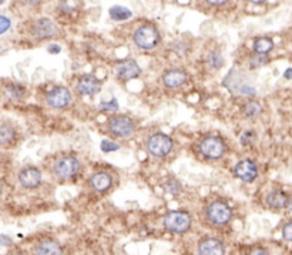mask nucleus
Instances as JSON below:
<instances>
[{
    "mask_svg": "<svg viewBox=\"0 0 292 255\" xmlns=\"http://www.w3.org/2000/svg\"><path fill=\"white\" fill-rule=\"evenodd\" d=\"M7 93L13 98H20L25 94V90L22 88V85H7Z\"/></svg>",
    "mask_w": 292,
    "mask_h": 255,
    "instance_id": "obj_26",
    "label": "nucleus"
},
{
    "mask_svg": "<svg viewBox=\"0 0 292 255\" xmlns=\"http://www.w3.org/2000/svg\"><path fill=\"white\" fill-rule=\"evenodd\" d=\"M110 17L116 22H122V20H127L131 17V10L123 6H113L110 9Z\"/></svg>",
    "mask_w": 292,
    "mask_h": 255,
    "instance_id": "obj_20",
    "label": "nucleus"
},
{
    "mask_svg": "<svg viewBox=\"0 0 292 255\" xmlns=\"http://www.w3.org/2000/svg\"><path fill=\"white\" fill-rule=\"evenodd\" d=\"M80 170V163L77 161V158L74 157H61L56 161L54 164V172L57 177H60L63 180L66 178H72Z\"/></svg>",
    "mask_w": 292,
    "mask_h": 255,
    "instance_id": "obj_6",
    "label": "nucleus"
},
{
    "mask_svg": "<svg viewBox=\"0 0 292 255\" xmlns=\"http://www.w3.org/2000/svg\"><path fill=\"white\" fill-rule=\"evenodd\" d=\"M269 59H268L267 56H262V54H254L252 57H251V67H261V66H264V64H267Z\"/></svg>",
    "mask_w": 292,
    "mask_h": 255,
    "instance_id": "obj_24",
    "label": "nucleus"
},
{
    "mask_svg": "<svg viewBox=\"0 0 292 255\" xmlns=\"http://www.w3.org/2000/svg\"><path fill=\"white\" fill-rule=\"evenodd\" d=\"M200 255H225V247L217 238H206L198 244Z\"/></svg>",
    "mask_w": 292,
    "mask_h": 255,
    "instance_id": "obj_10",
    "label": "nucleus"
},
{
    "mask_svg": "<svg viewBox=\"0 0 292 255\" xmlns=\"http://www.w3.org/2000/svg\"><path fill=\"white\" fill-rule=\"evenodd\" d=\"M164 227L171 232L183 234L191 227V217L184 211H170L164 217Z\"/></svg>",
    "mask_w": 292,
    "mask_h": 255,
    "instance_id": "obj_2",
    "label": "nucleus"
},
{
    "mask_svg": "<svg viewBox=\"0 0 292 255\" xmlns=\"http://www.w3.org/2000/svg\"><path fill=\"white\" fill-rule=\"evenodd\" d=\"M208 3H209L211 6H224L227 1H208Z\"/></svg>",
    "mask_w": 292,
    "mask_h": 255,
    "instance_id": "obj_37",
    "label": "nucleus"
},
{
    "mask_svg": "<svg viewBox=\"0 0 292 255\" xmlns=\"http://www.w3.org/2000/svg\"><path fill=\"white\" fill-rule=\"evenodd\" d=\"M100 110H103V111H116V110H119V103H117L116 98H111L110 101H103V103H100Z\"/></svg>",
    "mask_w": 292,
    "mask_h": 255,
    "instance_id": "obj_25",
    "label": "nucleus"
},
{
    "mask_svg": "<svg viewBox=\"0 0 292 255\" xmlns=\"http://www.w3.org/2000/svg\"><path fill=\"white\" fill-rule=\"evenodd\" d=\"M109 128L114 135L123 137V138L130 137L134 133L133 122L128 117H124V116H119V117L111 119L109 123Z\"/></svg>",
    "mask_w": 292,
    "mask_h": 255,
    "instance_id": "obj_7",
    "label": "nucleus"
},
{
    "mask_svg": "<svg viewBox=\"0 0 292 255\" xmlns=\"http://www.w3.org/2000/svg\"><path fill=\"white\" fill-rule=\"evenodd\" d=\"M287 207H288V210L292 212V197L291 198H288V203H287Z\"/></svg>",
    "mask_w": 292,
    "mask_h": 255,
    "instance_id": "obj_38",
    "label": "nucleus"
},
{
    "mask_svg": "<svg viewBox=\"0 0 292 255\" xmlns=\"http://www.w3.org/2000/svg\"><path fill=\"white\" fill-rule=\"evenodd\" d=\"M10 26H12L10 19H9V17H6V16H1V14H0V35L6 33V32L10 29Z\"/></svg>",
    "mask_w": 292,
    "mask_h": 255,
    "instance_id": "obj_28",
    "label": "nucleus"
},
{
    "mask_svg": "<svg viewBox=\"0 0 292 255\" xmlns=\"http://www.w3.org/2000/svg\"><path fill=\"white\" fill-rule=\"evenodd\" d=\"M1 3H3V1H0V4H1Z\"/></svg>",
    "mask_w": 292,
    "mask_h": 255,
    "instance_id": "obj_41",
    "label": "nucleus"
},
{
    "mask_svg": "<svg viewBox=\"0 0 292 255\" xmlns=\"http://www.w3.org/2000/svg\"><path fill=\"white\" fill-rule=\"evenodd\" d=\"M187 80V74L184 73L183 70H178V69H172V70H168L164 73V85L170 88H175V87H180L183 85Z\"/></svg>",
    "mask_w": 292,
    "mask_h": 255,
    "instance_id": "obj_15",
    "label": "nucleus"
},
{
    "mask_svg": "<svg viewBox=\"0 0 292 255\" xmlns=\"http://www.w3.org/2000/svg\"><path fill=\"white\" fill-rule=\"evenodd\" d=\"M252 49L255 51V54L267 56V53H269L271 50L274 49V42L269 37H258L254 40Z\"/></svg>",
    "mask_w": 292,
    "mask_h": 255,
    "instance_id": "obj_19",
    "label": "nucleus"
},
{
    "mask_svg": "<svg viewBox=\"0 0 292 255\" xmlns=\"http://www.w3.org/2000/svg\"><path fill=\"white\" fill-rule=\"evenodd\" d=\"M35 35H36L39 39H46V37L54 36L57 33V26L54 25L50 19H39L35 25Z\"/></svg>",
    "mask_w": 292,
    "mask_h": 255,
    "instance_id": "obj_13",
    "label": "nucleus"
},
{
    "mask_svg": "<svg viewBox=\"0 0 292 255\" xmlns=\"http://www.w3.org/2000/svg\"><path fill=\"white\" fill-rule=\"evenodd\" d=\"M208 64H211L212 67L215 69H219L222 64H224V57L219 51H212L209 56H208Z\"/></svg>",
    "mask_w": 292,
    "mask_h": 255,
    "instance_id": "obj_23",
    "label": "nucleus"
},
{
    "mask_svg": "<svg viewBox=\"0 0 292 255\" xmlns=\"http://www.w3.org/2000/svg\"><path fill=\"white\" fill-rule=\"evenodd\" d=\"M147 148L153 156L164 157L170 153L171 148H172V140H171V137L166 135V134L157 133L148 138Z\"/></svg>",
    "mask_w": 292,
    "mask_h": 255,
    "instance_id": "obj_5",
    "label": "nucleus"
},
{
    "mask_svg": "<svg viewBox=\"0 0 292 255\" xmlns=\"http://www.w3.org/2000/svg\"><path fill=\"white\" fill-rule=\"evenodd\" d=\"M255 133L254 131H245L243 134V137H241V143H243L244 146H247V144H251L254 140H255Z\"/></svg>",
    "mask_w": 292,
    "mask_h": 255,
    "instance_id": "obj_30",
    "label": "nucleus"
},
{
    "mask_svg": "<svg viewBox=\"0 0 292 255\" xmlns=\"http://www.w3.org/2000/svg\"><path fill=\"white\" fill-rule=\"evenodd\" d=\"M244 114L247 117H251V119L258 117L261 114V106H259V103H256V101H248L244 106Z\"/></svg>",
    "mask_w": 292,
    "mask_h": 255,
    "instance_id": "obj_22",
    "label": "nucleus"
},
{
    "mask_svg": "<svg viewBox=\"0 0 292 255\" xmlns=\"http://www.w3.org/2000/svg\"><path fill=\"white\" fill-rule=\"evenodd\" d=\"M284 77H285L287 80H291V79H292V69H291V67L285 70V73H284Z\"/></svg>",
    "mask_w": 292,
    "mask_h": 255,
    "instance_id": "obj_36",
    "label": "nucleus"
},
{
    "mask_svg": "<svg viewBox=\"0 0 292 255\" xmlns=\"http://www.w3.org/2000/svg\"><path fill=\"white\" fill-rule=\"evenodd\" d=\"M10 244H12V240H10L7 235L0 234V245H1V247H9Z\"/></svg>",
    "mask_w": 292,
    "mask_h": 255,
    "instance_id": "obj_33",
    "label": "nucleus"
},
{
    "mask_svg": "<svg viewBox=\"0 0 292 255\" xmlns=\"http://www.w3.org/2000/svg\"><path fill=\"white\" fill-rule=\"evenodd\" d=\"M282 237H284V240L291 241L292 243V221L287 222V224L284 225V228H282Z\"/></svg>",
    "mask_w": 292,
    "mask_h": 255,
    "instance_id": "obj_29",
    "label": "nucleus"
},
{
    "mask_svg": "<svg viewBox=\"0 0 292 255\" xmlns=\"http://www.w3.org/2000/svg\"><path fill=\"white\" fill-rule=\"evenodd\" d=\"M248 255H269V254H268V251L265 250V248L256 247V248H252V250L250 251V254Z\"/></svg>",
    "mask_w": 292,
    "mask_h": 255,
    "instance_id": "obj_32",
    "label": "nucleus"
},
{
    "mask_svg": "<svg viewBox=\"0 0 292 255\" xmlns=\"http://www.w3.org/2000/svg\"><path fill=\"white\" fill-rule=\"evenodd\" d=\"M111 182H113L111 175L107 174V172H104V171L96 172V174L91 177V185H93V188L97 190V191H106V190H109L110 187H111Z\"/></svg>",
    "mask_w": 292,
    "mask_h": 255,
    "instance_id": "obj_17",
    "label": "nucleus"
},
{
    "mask_svg": "<svg viewBox=\"0 0 292 255\" xmlns=\"http://www.w3.org/2000/svg\"><path fill=\"white\" fill-rule=\"evenodd\" d=\"M14 255H25V254H23V253H16Z\"/></svg>",
    "mask_w": 292,
    "mask_h": 255,
    "instance_id": "obj_40",
    "label": "nucleus"
},
{
    "mask_svg": "<svg viewBox=\"0 0 292 255\" xmlns=\"http://www.w3.org/2000/svg\"><path fill=\"white\" fill-rule=\"evenodd\" d=\"M225 150H227L225 141L217 135H208L206 138H203L200 143V151L203 153V156L211 160L222 157Z\"/></svg>",
    "mask_w": 292,
    "mask_h": 255,
    "instance_id": "obj_4",
    "label": "nucleus"
},
{
    "mask_svg": "<svg viewBox=\"0 0 292 255\" xmlns=\"http://www.w3.org/2000/svg\"><path fill=\"white\" fill-rule=\"evenodd\" d=\"M47 50H49V53L57 54V53H60L61 51V47L59 46V44H50L49 47H47Z\"/></svg>",
    "mask_w": 292,
    "mask_h": 255,
    "instance_id": "obj_35",
    "label": "nucleus"
},
{
    "mask_svg": "<svg viewBox=\"0 0 292 255\" xmlns=\"http://www.w3.org/2000/svg\"><path fill=\"white\" fill-rule=\"evenodd\" d=\"M287 203H288V195L284 191L277 190V191H272L267 195L268 207H271L274 210H281V208L287 207Z\"/></svg>",
    "mask_w": 292,
    "mask_h": 255,
    "instance_id": "obj_18",
    "label": "nucleus"
},
{
    "mask_svg": "<svg viewBox=\"0 0 292 255\" xmlns=\"http://www.w3.org/2000/svg\"><path fill=\"white\" fill-rule=\"evenodd\" d=\"M14 137H16V131L13 127L7 126V124L0 126V146H7V144L13 143Z\"/></svg>",
    "mask_w": 292,
    "mask_h": 255,
    "instance_id": "obj_21",
    "label": "nucleus"
},
{
    "mask_svg": "<svg viewBox=\"0 0 292 255\" xmlns=\"http://www.w3.org/2000/svg\"><path fill=\"white\" fill-rule=\"evenodd\" d=\"M141 73L140 66L137 64V61L134 60H124L117 66V76L122 80H131L138 77Z\"/></svg>",
    "mask_w": 292,
    "mask_h": 255,
    "instance_id": "obj_12",
    "label": "nucleus"
},
{
    "mask_svg": "<svg viewBox=\"0 0 292 255\" xmlns=\"http://www.w3.org/2000/svg\"><path fill=\"white\" fill-rule=\"evenodd\" d=\"M72 100V94L66 87H54L47 94V103L54 109L66 107Z\"/></svg>",
    "mask_w": 292,
    "mask_h": 255,
    "instance_id": "obj_9",
    "label": "nucleus"
},
{
    "mask_svg": "<svg viewBox=\"0 0 292 255\" xmlns=\"http://www.w3.org/2000/svg\"><path fill=\"white\" fill-rule=\"evenodd\" d=\"M19 181L22 182V185H25L27 188H35L42 181V174H40V171L37 169L29 167V169L20 171Z\"/></svg>",
    "mask_w": 292,
    "mask_h": 255,
    "instance_id": "obj_14",
    "label": "nucleus"
},
{
    "mask_svg": "<svg viewBox=\"0 0 292 255\" xmlns=\"http://www.w3.org/2000/svg\"><path fill=\"white\" fill-rule=\"evenodd\" d=\"M59 9L64 13H70L72 10H74V7H70V3H60L59 4Z\"/></svg>",
    "mask_w": 292,
    "mask_h": 255,
    "instance_id": "obj_34",
    "label": "nucleus"
},
{
    "mask_svg": "<svg viewBox=\"0 0 292 255\" xmlns=\"http://www.w3.org/2000/svg\"><path fill=\"white\" fill-rule=\"evenodd\" d=\"M167 188H170L168 191H171V193H178L180 190H181V185L178 184L177 181H174V180H171L170 182H167V185H166Z\"/></svg>",
    "mask_w": 292,
    "mask_h": 255,
    "instance_id": "obj_31",
    "label": "nucleus"
},
{
    "mask_svg": "<svg viewBox=\"0 0 292 255\" xmlns=\"http://www.w3.org/2000/svg\"><path fill=\"white\" fill-rule=\"evenodd\" d=\"M77 90L83 94V96H94L96 93L100 91V82L94 76L91 74H85L82 76L77 82Z\"/></svg>",
    "mask_w": 292,
    "mask_h": 255,
    "instance_id": "obj_11",
    "label": "nucleus"
},
{
    "mask_svg": "<svg viewBox=\"0 0 292 255\" xmlns=\"http://www.w3.org/2000/svg\"><path fill=\"white\" fill-rule=\"evenodd\" d=\"M134 42L140 49H153L159 44L160 42L159 30L151 25L140 26L134 33Z\"/></svg>",
    "mask_w": 292,
    "mask_h": 255,
    "instance_id": "obj_1",
    "label": "nucleus"
},
{
    "mask_svg": "<svg viewBox=\"0 0 292 255\" xmlns=\"http://www.w3.org/2000/svg\"><path fill=\"white\" fill-rule=\"evenodd\" d=\"M207 218L214 225H225L232 218V211L224 201H214L207 207Z\"/></svg>",
    "mask_w": 292,
    "mask_h": 255,
    "instance_id": "obj_3",
    "label": "nucleus"
},
{
    "mask_svg": "<svg viewBox=\"0 0 292 255\" xmlns=\"http://www.w3.org/2000/svg\"><path fill=\"white\" fill-rule=\"evenodd\" d=\"M234 171H235V175L245 182H252L258 175L256 164L251 160H243V161L237 163Z\"/></svg>",
    "mask_w": 292,
    "mask_h": 255,
    "instance_id": "obj_8",
    "label": "nucleus"
},
{
    "mask_svg": "<svg viewBox=\"0 0 292 255\" xmlns=\"http://www.w3.org/2000/svg\"><path fill=\"white\" fill-rule=\"evenodd\" d=\"M36 255H63L61 247L53 240H43L37 244Z\"/></svg>",
    "mask_w": 292,
    "mask_h": 255,
    "instance_id": "obj_16",
    "label": "nucleus"
},
{
    "mask_svg": "<svg viewBox=\"0 0 292 255\" xmlns=\"http://www.w3.org/2000/svg\"><path fill=\"white\" fill-rule=\"evenodd\" d=\"M100 147H101V151H104V153H111V151L119 150V144H116L113 141H109V140H103Z\"/></svg>",
    "mask_w": 292,
    "mask_h": 255,
    "instance_id": "obj_27",
    "label": "nucleus"
},
{
    "mask_svg": "<svg viewBox=\"0 0 292 255\" xmlns=\"http://www.w3.org/2000/svg\"><path fill=\"white\" fill-rule=\"evenodd\" d=\"M1 190H3V185H1V182H0V194H1Z\"/></svg>",
    "mask_w": 292,
    "mask_h": 255,
    "instance_id": "obj_39",
    "label": "nucleus"
}]
</instances>
